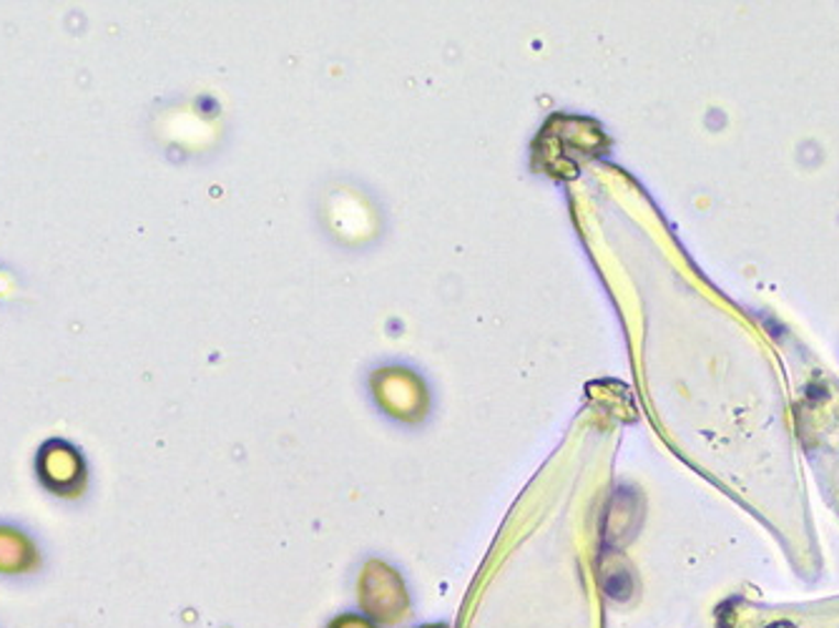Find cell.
I'll use <instances>...</instances> for the list:
<instances>
[{"mask_svg":"<svg viewBox=\"0 0 839 628\" xmlns=\"http://www.w3.org/2000/svg\"><path fill=\"white\" fill-rule=\"evenodd\" d=\"M35 471L41 483L60 498H76L86 488L84 455L66 440H48L35 458Z\"/></svg>","mask_w":839,"mask_h":628,"instance_id":"cell-1","label":"cell"},{"mask_svg":"<svg viewBox=\"0 0 839 628\" xmlns=\"http://www.w3.org/2000/svg\"><path fill=\"white\" fill-rule=\"evenodd\" d=\"M38 565V551L21 530L0 526V571L21 573Z\"/></svg>","mask_w":839,"mask_h":628,"instance_id":"cell-2","label":"cell"}]
</instances>
